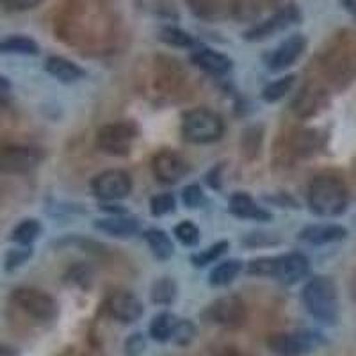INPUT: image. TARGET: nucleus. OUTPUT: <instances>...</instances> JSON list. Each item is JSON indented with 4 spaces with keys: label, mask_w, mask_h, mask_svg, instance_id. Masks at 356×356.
Listing matches in <instances>:
<instances>
[{
    "label": "nucleus",
    "mask_w": 356,
    "mask_h": 356,
    "mask_svg": "<svg viewBox=\"0 0 356 356\" xmlns=\"http://www.w3.org/2000/svg\"><path fill=\"white\" fill-rule=\"evenodd\" d=\"M349 191L346 182L335 173H319L308 187V205L321 218H335L348 209Z\"/></svg>",
    "instance_id": "f257e3e1"
},
{
    "label": "nucleus",
    "mask_w": 356,
    "mask_h": 356,
    "mask_svg": "<svg viewBox=\"0 0 356 356\" xmlns=\"http://www.w3.org/2000/svg\"><path fill=\"white\" fill-rule=\"evenodd\" d=\"M324 77L333 89H346L356 79V43L349 38H339L323 56Z\"/></svg>",
    "instance_id": "f03ea898"
},
{
    "label": "nucleus",
    "mask_w": 356,
    "mask_h": 356,
    "mask_svg": "<svg viewBox=\"0 0 356 356\" xmlns=\"http://www.w3.org/2000/svg\"><path fill=\"white\" fill-rule=\"evenodd\" d=\"M303 303L310 316L324 324H335L339 319V296L332 280L326 276L312 278L303 289Z\"/></svg>",
    "instance_id": "7ed1b4c3"
},
{
    "label": "nucleus",
    "mask_w": 356,
    "mask_h": 356,
    "mask_svg": "<svg viewBox=\"0 0 356 356\" xmlns=\"http://www.w3.org/2000/svg\"><path fill=\"white\" fill-rule=\"evenodd\" d=\"M225 123L218 113L205 107L191 109L182 118L184 139L195 145H209L221 139Z\"/></svg>",
    "instance_id": "20e7f679"
},
{
    "label": "nucleus",
    "mask_w": 356,
    "mask_h": 356,
    "mask_svg": "<svg viewBox=\"0 0 356 356\" xmlns=\"http://www.w3.org/2000/svg\"><path fill=\"white\" fill-rule=\"evenodd\" d=\"M138 138V127L132 122H116L102 127L97 134V146L104 154L123 157L129 155Z\"/></svg>",
    "instance_id": "39448f33"
},
{
    "label": "nucleus",
    "mask_w": 356,
    "mask_h": 356,
    "mask_svg": "<svg viewBox=\"0 0 356 356\" xmlns=\"http://www.w3.org/2000/svg\"><path fill=\"white\" fill-rule=\"evenodd\" d=\"M323 344L317 333L314 332H284L273 333L267 339V346L275 355L280 356H303L312 353L317 346Z\"/></svg>",
    "instance_id": "423d86ee"
},
{
    "label": "nucleus",
    "mask_w": 356,
    "mask_h": 356,
    "mask_svg": "<svg viewBox=\"0 0 356 356\" xmlns=\"http://www.w3.org/2000/svg\"><path fill=\"white\" fill-rule=\"evenodd\" d=\"M301 22V11L296 4H287L280 11L273 13L271 17H267L266 20L257 22L251 25L244 33V40L246 41H264L267 38H273L275 34L282 33L287 27Z\"/></svg>",
    "instance_id": "0eeeda50"
},
{
    "label": "nucleus",
    "mask_w": 356,
    "mask_h": 356,
    "mask_svg": "<svg viewBox=\"0 0 356 356\" xmlns=\"http://www.w3.org/2000/svg\"><path fill=\"white\" fill-rule=\"evenodd\" d=\"M13 301L18 308L29 314L33 319L52 321L57 316V301L47 292L33 287H20L13 292Z\"/></svg>",
    "instance_id": "6e6552de"
},
{
    "label": "nucleus",
    "mask_w": 356,
    "mask_h": 356,
    "mask_svg": "<svg viewBox=\"0 0 356 356\" xmlns=\"http://www.w3.org/2000/svg\"><path fill=\"white\" fill-rule=\"evenodd\" d=\"M44 159L43 150L36 146L9 145L0 148V173L22 175L34 170Z\"/></svg>",
    "instance_id": "1a4fd4ad"
},
{
    "label": "nucleus",
    "mask_w": 356,
    "mask_h": 356,
    "mask_svg": "<svg viewBox=\"0 0 356 356\" xmlns=\"http://www.w3.org/2000/svg\"><path fill=\"white\" fill-rule=\"evenodd\" d=\"M207 316L221 328L235 330L246 323L248 310L239 296H222L207 308Z\"/></svg>",
    "instance_id": "9d476101"
},
{
    "label": "nucleus",
    "mask_w": 356,
    "mask_h": 356,
    "mask_svg": "<svg viewBox=\"0 0 356 356\" xmlns=\"http://www.w3.org/2000/svg\"><path fill=\"white\" fill-rule=\"evenodd\" d=\"M93 195L106 202H116L123 200L130 195L132 191V178L123 170H107L104 173L97 175L91 182Z\"/></svg>",
    "instance_id": "9b49d317"
},
{
    "label": "nucleus",
    "mask_w": 356,
    "mask_h": 356,
    "mask_svg": "<svg viewBox=\"0 0 356 356\" xmlns=\"http://www.w3.org/2000/svg\"><path fill=\"white\" fill-rule=\"evenodd\" d=\"M152 170H154L155 178L162 184H177L182 180L189 171L187 162L178 154L171 150H161L155 154L152 161Z\"/></svg>",
    "instance_id": "f8f14e48"
},
{
    "label": "nucleus",
    "mask_w": 356,
    "mask_h": 356,
    "mask_svg": "<svg viewBox=\"0 0 356 356\" xmlns=\"http://www.w3.org/2000/svg\"><path fill=\"white\" fill-rule=\"evenodd\" d=\"M308 271H310V262L307 257L301 253H289V255L275 257L271 278L278 280L285 285H292L303 280Z\"/></svg>",
    "instance_id": "ddd939ff"
},
{
    "label": "nucleus",
    "mask_w": 356,
    "mask_h": 356,
    "mask_svg": "<svg viewBox=\"0 0 356 356\" xmlns=\"http://www.w3.org/2000/svg\"><path fill=\"white\" fill-rule=\"evenodd\" d=\"M305 49H307V38L303 34H292L287 40L282 41V44L276 47L271 56L267 57V66L271 72L287 70L300 59Z\"/></svg>",
    "instance_id": "4468645a"
},
{
    "label": "nucleus",
    "mask_w": 356,
    "mask_h": 356,
    "mask_svg": "<svg viewBox=\"0 0 356 356\" xmlns=\"http://www.w3.org/2000/svg\"><path fill=\"white\" fill-rule=\"evenodd\" d=\"M328 104V93L319 82H308L301 88L298 97L292 102V109L300 118L316 116Z\"/></svg>",
    "instance_id": "2eb2a0df"
},
{
    "label": "nucleus",
    "mask_w": 356,
    "mask_h": 356,
    "mask_svg": "<svg viewBox=\"0 0 356 356\" xmlns=\"http://www.w3.org/2000/svg\"><path fill=\"white\" fill-rule=\"evenodd\" d=\"M107 308H109V314L114 319L125 324L139 321L143 317V312H145L138 296H134L129 291H114L109 296Z\"/></svg>",
    "instance_id": "dca6fc26"
},
{
    "label": "nucleus",
    "mask_w": 356,
    "mask_h": 356,
    "mask_svg": "<svg viewBox=\"0 0 356 356\" xmlns=\"http://www.w3.org/2000/svg\"><path fill=\"white\" fill-rule=\"evenodd\" d=\"M191 61L211 75H227L234 65L227 54H221L214 49H198L191 56Z\"/></svg>",
    "instance_id": "f3484780"
},
{
    "label": "nucleus",
    "mask_w": 356,
    "mask_h": 356,
    "mask_svg": "<svg viewBox=\"0 0 356 356\" xmlns=\"http://www.w3.org/2000/svg\"><path fill=\"white\" fill-rule=\"evenodd\" d=\"M348 230L340 225H312L301 230L300 239L314 246H323V244L339 243L346 239Z\"/></svg>",
    "instance_id": "a211bd4d"
},
{
    "label": "nucleus",
    "mask_w": 356,
    "mask_h": 356,
    "mask_svg": "<svg viewBox=\"0 0 356 356\" xmlns=\"http://www.w3.org/2000/svg\"><path fill=\"white\" fill-rule=\"evenodd\" d=\"M228 211L232 216L241 219H257V221H269L271 214L262 209V207L257 205V202L251 198L246 193H237L230 198L228 203Z\"/></svg>",
    "instance_id": "6ab92c4d"
},
{
    "label": "nucleus",
    "mask_w": 356,
    "mask_h": 356,
    "mask_svg": "<svg viewBox=\"0 0 356 356\" xmlns=\"http://www.w3.org/2000/svg\"><path fill=\"white\" fill-rule=\"evenodd\" d=\"M44 70L52 77H56L59 82H65V84H72V82H77L82 77H86L84 68H81L77 63L70 61V59L61 56L49 57L47 63H44Z\"/></svg>",
    "instance_id": "aec40b11"
},
{
    "label": "nucleus",
    "mask_w": 356,
    "mask_h": 356,
    "mask_svg": "<svg viewBox=\"0 0 356 356\" xmlns=\"http://www.w3.org/2000/svg\"><path fill=\"white\" fill-rule=\"evenodd\" d=\"M189 11L203 22H221L228 15L227 0H186Z\"/></svg>",
    "instance_id": "412c9836"
},
{
    "label": "nucleus",
    "mask_w": 356,
    "mask_h": 356,
    "mask_svg": "<svg viewBox=\"0 0 356 356\" xmlns=\"http://www.w3.org/2000/svg\"><path fill=\"white\" fill-rule=\"evenodd\" d=\"M95 228L104 234H109L113 237H130L138 234L139 222L134 218H123V216H113V218H104L95 221Z\"/></svg>",
    "instance_id": "4be33fe9"
},
{
    "label": "nucleus",
    "mask_w": 356,
    "mask_h": 356,
    "mask_svg": "<svg viewBox=\"0 0 356 356\" xmlns=\"http://www.w3.org/2000/svg\"><path fill=\"white\" fill-rule=\"evenodd\" d=\"M228 15L241 24H251L260 18L264 11L262 0H227Z\"/></svg>",
    "instance_id": "5701e85b"
},
{
    "label": "nucleus",
    "mask_w": 356,
    "mask_h": 356,
    "mask_svg": "<svg viewBox=\"0 0 356 356\" xmlns=\"http://www.w3.org/2000/svg\"><path fill=\"white\" fill-rule=\"evenodd\" d=\"M323 145V138L317 130H300L294 134L291 141V152L296 157H307L314 155Z\"/></svg>",
    "instance_id": "b1692460"
},
{
    "label": "nucleus",
    "mask_w": 356,
    "mask_h": 356,
    "mask_svg": "<svg viewBox=\"0 0 356 356\" xmlns=\"http://www.w3.org/2000/svg\"><path fill=\"white\" fill-rule=\"evenodd\" d=\"M0 54H15V56H38L40 44L29 36L13 34L0 40Z\"/></svg>",
    "instance_id": "393cba45"
},
{
    "label": "nucleus",
    "mask_w": 356,
    "mask_h": 356,
    "mask_svg": "<svg viewBox=\"0 0 356 356\" xmlns=\"http://www.w3.org/2000/svg\"><path fill=\"white\" fill-rule=\"evenodd\" d=\"M145 239L146 243H148V246H150L152 253H154L159 260L171 259L175 248L170 239V235H168L166 232L159 230V228H152V230H148L145 234Z\"/></svg>",
    "instance_id": "a878e982"
},
{
    "label": "nucleus",
    "mask_w": 356,
    "mask_h": 356,
    "mask_svg": "<svg viewBox=\"0 0 356 356\" xmlns=\"http://www.w3.org/2000/svg\"><path fill=\"white\" fill-rule=\"evenodd\" d=\"M241 271H243V262L241 260H225V262H221L212 269L209 282L214 287H222V285L232 284L239 276Z\"/></svg>",
    "instance_id": "bb28decb"
},
{
    "label": "nucleus",
    "mask_w": 356,
    "mask_h": 356,
    "mask_svg": "<svg viewBox=\"0 0 356 356\" xmlns=\"http://www.w3.org/2000/svg\"><path fill=\"white\" fill-rule=\"evenodd\" d=\"M178 323V317L173 316L171 312H162L159 316L154 317L150 324V335L157 342H168L171 340L173 330Z\"/></svg>",
    "instance_id": "cd10ccee"
},
{
    "label": "nucleus",
    "mask_w": 356,
    "mask_h": 356,
    "mask_svg": "<svg viewBox=\"0 0 356 356\" xmlns=\"http://www.w3.org/2000/svg\"><path fill=\"white\" fill-rule=\"evenodd\" d=\"M159 40L162 43L170 44V47H177V49H195L196 44V40L189 33H186L182 29L173 27V25H164L159 31Z\"/></svg>",
    "instance_id": "c85d7f7f"
},
{
    "label": "nucleus",
    "mask_w": 356,
    "mask_h": 356,
    "mask_svg": "<svg viewBox=\"0 0 356 356\" xmlns=\"http://www.w3.org/2000/svg\"><path fill=\"white\" fill-rule=\"evenodd\" d=\"M41 234V225L36 219H24L22 222H18L15 230L11 234V241H15L20 246H29L33 244L34 241L40 237Z\"/></svg>",
    "instance_id": "c756f323"
},
{
    "label": "nucleus",
    "mask_w": 356,
    "mask_h": 356,
    "mask_svg": "<svg viewBox=\"0 0 356 356\" xmlns=\"http://www.w3.org/2000/svg\"><path fill=\"white\" fill-rule=\"evenodd\" d=\"M177 298V284L171 278H161L152 285V301L155 305H171Z\"/></svg>",
    "instance_id": "7c9ffc66"
},
{
    "label": "nucleus",
    "mask_w": 356,
    "mask_h": 356,
    "mask_svg": "<svg viewBox=\"0 0 356 356\" xmlns=\"http://www.w3.org/2000/svg\"><path fill=\"white\" fill-rule=\"evenodd\" d=\"M294 82H296L294 75H285V77L278 79V81L271 82V84L267 86V88L262 91V98L266 102H278L280 98H284L285 95L291 91Z\"/></svg>",
    "instance_id": "2f4dec72"
},
{
    "label": "nucleus",
    "mask_w": 356,
    "mask_h": 356,
    "mask_svg": "<svg viewBox=\"0 0 356 356\" xmlns=\"http://www.w3.org/2000/svg\"><path fill=\"white\" fill-rule=\"evenodd\" d=\"M227 250H228V243L227 241H221V243H216L214 246H211L209 250L200 251V253H196V255L191 257V262L198 267L209 266V264H212V262H216V260L221 259V255Z\"/></svg>",
    "instance_id": "473e14b6"
},
{
    "label": "nucleus",
    "mask_w": 356,
    "mask_h": 356,
    "mask_svg": "<svg viewBox=\"0 0 356 356\" xmlns=\"http://www.w3.org/2000/svg\"><path fill=\"white\" fill-rule=\"evenodd\" d=\"M196 337V328L195 324L187 319H178L177 326L173 330V335H171V340H173L177 346H189Z\"/></svg>",
    "instance_id": "72a5a7b5"
},
{
    "label": "nucleus",
    "mask_w": 356,
    "mask_h": 356,
    "mask_svg": "<svg viewBox=\"0 0 356 356\" xmlns=\"http://www.w3.org/2000/svg\"><path fill=\"white\" fill-rule=\"evenodd\" d=\"M175 235L184 246H196L200 243V230L195 222L182 221L175 227Z\"/></svg>",
    "instance_id": "f704fd0d"
},
{
    "label": "nucleus",
    "mask_w": 356,
    "mask_h": 356,
    "mask_svg": "<svg viewBox=\"0 0 356 356\" xmlns=\"http://www.w3.org/2000/svg\"><path fill=\"white\" fill-rule=\"evenodd\" d=\"M260 143H262V130L259 127H251L244 132L243 152L248 157H255L260 150Z\"/></svg>",
    "instance_id": "c9c22d12"
},
{
    "label": "nucleus",
    "mask_w": 356,
    "mask_h": 356,
    "mask_svg": "<svg viewBox=\"0 0 356 356\" xmlns=\"http://www.w3.org/2000/svg\"><path fill=\"white\" fill-rule=\"evenodd\" d=\"M175 198L170 193H164V195H157L152 198L150 202V211L154 216H166L170 212L175 211Z\"/></svg>",
    "instance_id": "e433bc0d"
},
{
    "label": "nucleus",
    "mask_w": 356,
    "mask_h": 356,
    "mask_svg": "<svg viewBox=\"0 0 356 356\" xmlns=\"http://www.w3.org/2000/svg\"><path fill=\"white\" fill-rule=\"evenodd\" d=\"M273 266H275V257H262V259H257L253 262H250L248 271L255 276H273Z\"/></svg>",
    "instance_id": "4c0bfd02"
},
{
    "label": "nucleus",
    "mask_w": 356,
    "mask_h": 356,
    "mask_svg": "<svg viewBox=\"0 0 356 356\" xmlns=\"http://www.w3.org/2000/svg\"><path fill=\"white\" fill-rule=\"evenodd\" d=\"M182 202L187 209H196L203 203V193L200 186H187L182 193Z\"/></svg>",
    "instance_id": "58836bf2"
},
{
    "label": "nucleus",
    "mask_w": 356,
    "mask_h": 356,
    "mask_svg": "<svg viewBox=\"0 0 356 356\" xmlns=\"http://www.w3.org/2000/svg\"><path fill=\"white\" fill-rule=\"evenodd\" d=\"M146 348V340L141 333H132L125 342V353L129 356H139Z\"/></svg>",
    "instance_id": "ea45409f"
},
{
    "label": "nucleus",
    "mask_w": 356,
    "mask_h": 356,
    "mask_svg": "<svg viewBox=\"0 0 356 356\" xmlns=\"http://www.w3.org/2000/svg\"><path fill=\"white\" fill-rule=\"evenodd\" d=\"M43 0H0V4L9 11H29L41 4Z\"/></svg>",
    "instance_id": "a19ab883"
},
{
    "label": "nucleus",
    "mask_w": 356,
    "mask_h": 356,
    "mask_svg": "<svg viewBox=\"0 0 356 356\" xmlns=\"http://www.w3.org/2000/svg\"><path fill=\"white\" fill-rule=\"evenodd\" d=\"M29 257H31V250H29V248H24V250H13L8 255V259H6V267L11 271L15 267L27 262Z\"/></svg>",
    "instance_id": "79ce46f5"
},
{
    "label": "nucleus",
    "mask_w": 356,
    "mask_h": 356,
    "mask_svg": "<svg viewBox=\"0 0 356 356\" xmlns=\"http://www.w3.org/2000/svg\"><path fill=\"white\" fill-rule=\"evenodd\" d=\"M68 280L75 282L77 285H84V282H89V269L88 267H73L68 273Z\"/></svg>",
    "instance_id": "37998d69"
},
{
    "label": "nucleus",
    "mask_w": 356,
    "mask_h": 356,
    "mask_svg": "<svg viewBox=\"0 0 356 356\" xmlns=\"http://www.w3.org/2000/svg\"><path fill=\"white\" fill-rule=\"evenodd\" d=\"M11 89V82L8 81V77H4L2 73H0V95H6Z\"/></svg>",
    "instance_id": "c03bdc74"
},
{
    "label": "nucleus",
    "mask_w": 356,
    "mask_h": 356,
    "mask_svg": "<svg viewBox=\"0 0 356 356\" xmlns=\"http://www.w3.org/2000/svg\"><path fill=\"white\" fill-rule=\"evenodd\" d=\"M344 8L351 13L353 17H356V0H342Z\"/></svg>",
    "instance_id": "a18cd8bd"
},
{
    "label": "nucleus",
    "mask_w": 356,
    "mask_h": 356,
    "mask_svg": "<svg viewBox=\"0 0 356 356\" xmlns=\"http://www.w3.org/2000/svg\"><path fill=\"white\" fill-rule=\"evenodd\" d=\"M0 356H18V353L13 348H8V346L0 344Z\"/></svg>",
    "instance_id": "49530a36"
},
{
    "label": "nucleus",
    "mask_w": 356,
    "mask_h": 356,
    "mask_svg": "<svg viewBox=\"0 0 356 356\" xmlns=\"http://www.w3.org/2000/svg\"><path fill=\"white\" fill-rule=\"evenodd\" d=\"M219 356H244V355L241 351H237V349H227V351H222Z\"/></svg>",
    "instance_id": "de8ad7c7"
},
{
    "label": "nucleus",
    "mask_w": 356,
    "mask_h": 356,
    "mask_svg": "<svg viewBox=\"0 0 356 356\" xmlns=\"http://www.w3.org/2000/svg\"><path fill=\"white\" fill-rule=\"evenodd\" d=\"M349 291H351V296L356 300V275L351 278V284H349Z\"/></svg>",
    "instance_id": "09e8293b"
}]
</instances>
